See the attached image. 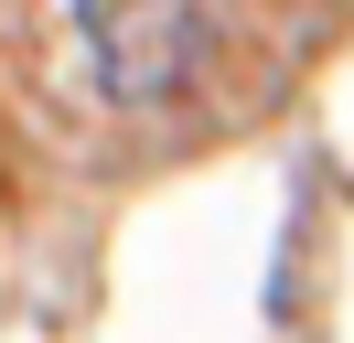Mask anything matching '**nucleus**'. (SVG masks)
Returning <instances> with one entry per match:
<instances>
[{"label":"nucleus","instance_id":"obj_1","mask_svg":"<svg viewBox=\"0 0 354 343\" xmlns=\"http://www.w3.org/2000/svg\"><path fill=\"white\" fill-rule=\"evenodd\" d=\"M225 54V0H32V64L65 107L108 129H161L215 97Z\"/></svg>","mask_w":354,"mask_h":343}]
</instances>
